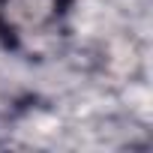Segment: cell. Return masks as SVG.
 <instances>
[{"instance_id": "obj_1", "label": "cell", "mask_w": 153, "mask_h": 153, "mask_svg": "<svg viewBox=\"0 0 153 153\" xmlns=\"http://www.w3.org/2000/svg\"><path fill=\"white\" fill-rule=\"evenodd\" d=\"M66 0H0V36L12 48L39 51L63 27Z\"/></svg>"}]
</instances>
